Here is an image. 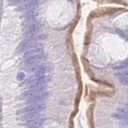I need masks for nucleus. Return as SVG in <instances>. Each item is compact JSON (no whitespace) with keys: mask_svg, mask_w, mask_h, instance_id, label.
I'll return each mask as SVG.
<instances>
[{"mask_svg":"<svg viewBox=\"0 0 128 128\" xmlns=\"http://www.w3.org/2000/svg\"><path fill=\"white\" fill-rule=\"evenodd\" d=\"M124 105H125L126 106H128V102H125V103H124Z\"/></svg>","mask_w":128,"mask_h":128,"instance_id":"obj_16","label":"nucleus"},{"mask_svg":"<svg viewBox=\"0 0 128 128\" xmlns=\"http://www.w3.org/2000/svg\"><path fill=\"white\" fill-rule=\"evenodd\" d=\"M29 19H30V20L28 21L27 24L25 25V31L28 33V36H30L34 35L35 32H36L40 29V26L39 24L34 20V18L30 17Z\"/></svg>","mask_w":128,"mask_h":128,"instance_id":"obj_7","label":"nucleus"},{"mask_svg":"<svg viewBox=\"0 0 128 128\" xmlns=\"http://www.w3.org/2000/svg\"><path fill=\"white\" fill-rule=\"evenodd\" d=\"M45 60H46V56L44 54H41V55H39V56L29 58L28 60H25L24 64L27 68H30L32 66H35V65L40 64L41 62Z\"/></svg>","mask_w":128,"mask_h":128,"instance_id":"obj_6","label":"nucleus"},{"mask_svg":"<svg viewBox=\"0 0 128 128\" xmlns=\"http://www.w3.org/2000/svg\"><path fill=\"white\" fill-rule=\"evenodd\" d=\"M115 76H118L120 78H128V70H124V71H120L118 72H116Z\"/></svg>","mask_w":128,"mask_h":128,"instance_id":"obj_12","label":"nucleus"},{"mask_svg":"<svg viewBox=\"0 0 128 128\" xmlns=\"http://www.w3.org/2000/svg\"><path fill=\"white\" fill-rule=\"evenodd\" d=\"M122 125H124V126H128V120H123V121L121 122Z\"/></svg>","mask_w":128,"mask_h":128,"instance_id":"obj_15","label":"nucleus"},{"mask_svg":"<svg viewBox=\"0 0 128 128\" xmlns=\"http://www.w3.org/2000/svg\"><path fill=\"white\" fill-rule=\"evenodd\" d=\"M118 113L113 114V117L118 120H128V109L126 108H118Z\"/></svg>","mask_w":128,"mask_h":128,"instance_id":"obj_9","label":"nucleus"},{"mask_svg":"<svg viewBox=\"0 0 128 128\" xmlns=\"http://www.w3.org/2000/svg\"><path fill=\"white\" fill-rule=\"evenodd\" d=\"M20 118L22 121L29 122H32V121H35L36 119L40 118V114H38V113H28V114H21Z\"/></svg>","mask_w":128,"mask_h":128,"instance_id":"obj_8","label":"nucleus"},{"mask_svg":"<svg viewBox=\"0 0 128 128\" xmlns=\"http://www.w3.org/2000/svg\"><path fill=\"white\" fill-rule=\"evenodd\" d=\"M127 60V61H128V60Z\"/></svg>","mask_w":128,"mask_h":128,"instance_id":"obj_20","label":"nucleus"},{"mask_svg":"<svg viewBox=\"0 0 128 128\" xmlns=\"http://www.w3.org/2000/svg\"><path fill=\"white\" fill-rule=\"evenodd\" d=\"M41 48V44L38 42H34L30 40H25L22 41L19 46L16 48V52L17 53H21L27 50H32L34 48Z\"/></svg>","mask_w":128,"mask_h":128,"instance_id":"obj_4","label":"nucleus"},{"mask_svg":"<svg viewBox=\"0 0 128 128\" xmlns=\"http://www.w3.org/2000/svg\"><path fill=\"white\" fill-rule=\"evenodd\" d=\"M45 119L44 118H39V119H36L35 121H32V122H27L26 125L29 127H35V128H40L41 126L44 125V123Z\"/></svg>","mask_w":128,"mask_h":128,"instance_id":"obj_11","label":"nucleus"},{"mask_svg":"<svg viewBox=\"0 0 128 128\" xmlns=\"http://www.w3.org/2000/svg\"><path fill=\"white\" fill-rule=\"evenodd\" d=\"M123 128H128V127H123Z\"/></svg>","mask_w":128,"mask_h":128,"instance_id":"obj_19","label":"nucleus"},{"mask_svg":"<svg viewBox=\"0 0 128 128\" xmlns=\"http://www.w3.org/2000/svg\"><path fill=\"white\" fill-rule=\"evenodd\" d=\"M25 78V74L23 72H19L17 74V80L18 81H23Z\"/></svg>","mask_w":128,"mask_h":128,"instance_id":"obj_13","label":"nucleus"},{"mask_svg":"<svg viewBox=\"0 0 128 128\" xmlns=\"http://www.w3.org/2000/svg\"><path fill=\"white\" fill-rule=\"evenodd\" d=\"M48 92L44 90V87H42L25 91L21 94V98L27 100L28 103H36V102L45 100L48 97Z\"/></svg>","mask_w":128,"mask_h":128,"instance_id":"obj_1","label":"nucleus"},{"mask_svg":"<svg viewBox=\"0 0 128 128\" xmlns=\"http://www.w3.org/2000/svg\"><path fill=\"white\" fill-rule=\"evenodd\" d=\"M44 110V106L43 105H38V104L31 105L27 107L21 109L19 111V114H28V113H38V114H40Z\"/></svg>","mask_w":128,"mask_h":128,"instance_id":"obj_5","label":"nucleus"},{"mask_svg":"<svg viewBox=\"0 0 128 128\" xmlns=\"http://www.w3.org/2000/svg\"><path fill=\"white\" fill-rule=\"evenodd\" d=\"M43 52H44V50L42 48H38L32 49V50L28 51L27 52L24 53V60H28L29 58H32V57H34V56L43 54Z\"/></svg>","mask_w":128,"mask_h":128,"instance_id":"obj_10","label":"nucleus"},{"mask_svg":"<svg viewBox=\"0 0 128 128\" xmlns=\"http://www.w3.org/2000/svg\"><path fill=\"white\" fill-rule=\"evenodd\" d=\"M120 83L122 86H128V78H120Z\"/></svg>","mask_w":128,"mask_h":128,"instance_id":"obj_14","label":"nucleus"},{"mask_svg":"<svg viewBox=\"0 0 128 128\" xmlns=\"http://www.w3.org/2000/svg\"><path fill=\"white\" fill-rule=\"evenodd\" d=\"M50 81L49 76H39L36 75H32L29 78L25 85L29 90L31 89H36V88H42L44 84L48 83Z\"/></svg>","mask_w":128,"mask_h":128,"instance_id":"obj_2","label":"nucleus"},{"mask_svg":"<svg viewBox=\"0 0 128 128\" xmlns=\"http://www.w3.org/2000/svg\"><path fill=\"white\" fill-rule=\"evenodd\" d=\"M28 72H32L33 75L39 76H46L47 74H48L52 69V64L49 63H44V64H40L38 65H35L30 68H27Z\"/></svg>","mask_w":128,"mask_h":128,"instance_id":"obj_3","label":"nucleus"},{"mask_svg":"<svg viewBox=\"0 0 128 128\" xmlns=\"http://www.w3.org/2000/svg\"><path fill=\"white\" fill-rule=\"evenodd\" d=\"M25 128H35V127H29V126H28V127H25Z\"/></svg>","mask_w":128,"mask_h":128,"instance_id":"obj_17","label":"nucleus"},{"mask_svg":"<svg viewBox=\"0 0 128 128\" xmlns=\"http://www.w3.org/2000/svg\"><path fill=\"white\" fill-rule=\"evenodd\" d=\"M126 92H127V94H128V90H126Z\"/></svg>","mask_w":128,"mask_h":128,"instance_id":"obj_18","label":"nucleus"}]
</instances>
